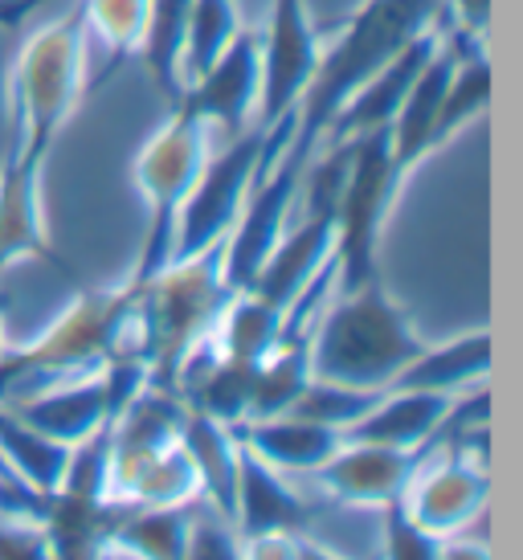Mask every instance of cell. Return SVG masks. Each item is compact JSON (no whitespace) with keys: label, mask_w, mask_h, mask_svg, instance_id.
<instances>
[{"label":"cell","mask_w":523,"mask_h":560,"mask_svg":"<svg viewBox=\"0 0 523 560\" xmlns=\"http://www.w3.org/2000/svg\"><path fill=\"white\" fill-rule=\"evenodd\" d=\"M119 348H139L136 282L82 287L46 331L0 352V405H16L58 381L103 369Z\"/></svg>","instance_id":"6da1fadb"},{"label":"cell","mask_w":523,"mask_h":560,"mask_svg":"<svg viewBox=\"0 0 523 560\" xmlns=\"http://www.w3.org/2000/svg\"><path fill=\"white\" fill-rule=\"evenodd\" d=\"M421 348L426 340L400 299H393L385 279H369L332 291L311 336V376L352 389H388Z\"/></svg>","instance_id":"7a4b0ae2"},{"label":"cell","mask_w":523,"mask_h":560,"mask_svg":"<svg viewBox=\"0 0 523 560\" xmlns=\"http://www.w3.org/2000/svg\"><path fill=\"white\" fill-rule=\"evenodd\" d=\"M221 246L176 258L148 282H136V327L152 385L176 393V376L188 352L213 336L217 319L230 303Z\"/></svg>","instance_id":"3957f363"},{"label":"cell","mask_w":523,"mask_h":560,"mask_svg":"<svg viewBox=\"0 0 523 560\" xmlns=\"http://www.w3.org/2000/svg\"><path fill=\"white\" fill-rule=\"evenodd\" d=\"M82 91H86V25L74 0L70 13L33 30L16 49L9 70V115H13L9 143L49 160L58 136L82 103Z\"/></svg>","instance_id":"277c9868"},{"label":"cell","mask_w":523,"mask_h":560,"mask_svg":"<svg viewBox=\"0 0 523 560\" xmlns=\"http://www.w3.org/2000/svg\"><path fill=\"white\" fill-rule=\"evenodd\" d=\"M344 143V180L336 192V291L381 279L385 221L409 180L393 160L388 127L364 131Z\"/></svg>","instance_id":"5b68a950"},{"label":"cell","mask_w":523,"mask_h":560,"mask_svg":"<svg viewBox=\"0 0 523 560\" xmlns=\"http://www.w3.org/2000/svg\"><path fill=\"white\" fill-rule=\"evenodd\" d=\"M209 152H213V131L188 119L185 110H168V119L155 127L152 140L139 148L131 176L148 205V225H143L139 258L127 275L131 282H148L172 262L176 221H181V209H185Z\"/></svg>","instance_id":"8992f818"},{"label":"cell","mask_w":523,"mask_h":560,"mask_svg":"<svg viewBox=\"0 0 523 560\" xmlns=\"http://www.w3.org/2000/svg\"><path fill=\"white\" fill-rule=\"evenodd\" d=\"M262 148H266V127L254 124L249 131L225 140L217 152H209L200 168L197 185L188 192L181 221H176V242H172V262L193 258L225 242L233 221L246 205L249 188L262 172Z\"/></svg>","instance_id":"52a82bcc"},{"label":"cell","mask_w":523,"mask_h":560,"mask_svg":"<svg viewBox=\"0 0 523 560\" xmlns=\"http://www.w3.org/2000/svg\"><path fill=\"white\" fill-rule=\"evenodd\" d=\"M262 103V42L258 30H242L230 46L217 54L209 70L185 82V91L172 110H185L188 119L205 124L209 131H221V140H233L258 124Z\"/></svg>","instance_id":"ba28073f"},{"label":"cell","mask_w":523,"mask_h":560,"mask_svg":"<svg viewBox=\"0 0 523 560\" xmlns=\"http://www.w3.org/2000/svg\"><path fill=\"white\" fill-rule=\"evenodd\" d=\"M262 42V103L258 124L270 127L282 115L299 110L315 70H319V33L311 25L307 0H270Z\"/></svg>","instance_id":"9c48e42d"},{"label":"cell","mask_w":523,"mask_h":560,"mask_svg":"<svg viewBox=\"0 0 523 560\" xmlns=\"http://www.w3.org/2000/svg\"><path fill=\"white\" fill-rule=\"evenodd\" d=\"M46 156L9 143L0 160V287L16 262H49L70 275V262L54 249L46 221Z\"/></svg>","instance_id":"30bf717a"},{"label":"cell","mask_w":523,"mask_h":560,"mask_svg":"<svg viewBox=\"0 0 523 560\" xmlns=\"http://www.w3.org/2000/svg\"><path fill=\"white\" fill-rule=\"evenodd\" d=\"M487 499H491V470L483 451L450 446L446 454H433L417 467L400 503L433 536H458L483 515Z\"/></svg>","instance_id":"8fae6325"},{"label":"cell","mask_w":523,"mask_h":560,"mask_svg":"<svg viewBox=\"0 0 523 560\" xmlns=\"http://www.w3.org/2000/svg\"><path fill=\"white\" fill-rule=\"evenodd\" d=\"M336 262V213L332 209H307L299 225L278 237V246L266 254L258 275L242 287L275 312H291L299 295Z\"/></svg>","instance_id":"7c38bea8"},{"label":"cell","mask_w":523,"mask_h":560,"mask_svg":"<svg viewBox=\"0 0 523 560\" xmlns=\"http://www.w3.org/2000/svg\"><path fill=\"white\" fill-rule=\"evenodd\" d=\"M430 451H397V446H372V442H348L339 446L311 479L319 482L327 499L344 508H385L388 499H400L417 467Z\"/></svg>","instance_id":"4fadbf2b"},{"label":"cell","mask_w":523,"mask_h":560,"mask_svg":"<svg viewBox=\"0 0 523 560\" xmlns=\"http://www.w3.org/2000/svg\"><path fill=\"white\" fill-rule=\"evenodd\" d=\"M315 520V508L294 491L287 475L266 467L258 454L242 446L237 454V482H233V532L237 540L249 536H303Z\"/></svg>","instance_id":"5bb4252c"},{"label":"cell","mask_w":523,"mask_h":560,"mask_svg":"<svg viewBox=\"0 0 523 560\" xmlns=\"http://www.w3.org/2000/svg\"><path fill=\"white\" fill-rule=\"evenodd\" d=\"M9 409H13L16 418L30 421L37 434L54 438L62 446H78V442H86V438H94L98 430H107L111 421H115L111 385L103 369L58 381V385L33 393V397L9 405Z\"/></svg>","instance_id":"9a60e30c"},{"label":"cell","mask_w":523,"mask_h":560,"mask_svg":"<svg viewBox=\"0 0 523 560\" xmlns=\"http://www.w3.org/2000/svg\"><path fill=\"white\" fill-rule=\"evenodd\" d=\"M442 46V25H433L430 33L414 37L409 46L400 49L397 58H388L376 74H372L360 91L344 103V110L336 115L332 131L324 136V143L352 140V136H364V131H381V127L393 124L400 98L409 94V86L417 82V74L426 70V62L433 58V49Z\"/></svg>","instance_id":"2e32d148"},{"label":"cell","mask_w":523,"mask_h":560,"mask_svg":"<svg viewBox=\"0 0 523 560\" xmlns=\"http://www.w3.org/2000/svg\"><path fill=\"white\" fill-rule=\"evenodd\" d=\"M454 405L458 397H442V393L385 389L344 438L372 442V446H397V451H430V442H438L450 425Z\"/></svg>","instance_id":"e0dca14e"},{"label":"cell","mask_w":523,"mask_h":560,"mask_svg":"<svg viewBox=\"0 0 523 560\" xmlns=\"http://www.w3.org/2000/svg\"><path fill=\"white\" fill-rule=\"evenodd\" d=\"M495 364V336L487 327L462 331L446 343H426L388 389L442 393V397H470L487 385Z\"/></svg>","instance_id":"ac0fdd59"},{"label":"cell","mask_w":523,"mask_h":560,"mask_svg":"<svg viewBox=\"0 0 523 560\" xmlns=\"http://www.w3.org/2000/svg\"><path fill=\"white\" fill-rule=\"evenodd\" d=\"M237 442L282 475H315L344 446V434L319 421L294 418V413H275V418L242 421Z\"/></svg>","instance_id":"d6986e66"},{"label":"cell","mask_w":523,"mask_h":560,"mask_svg":"<svg viewBox=\"0 0 523 560\" xmlns=\"http://www.w3.org/2000/svg\"><path fill=\"white\" fill-rule=\"evenodd\" d=\"M181 451L197 470L200 503H209L233 528V482H237V454H242L237 430L188 409L185 425H181Z\"/></svg>","instance_id":"ffe728a7"},{"label":"cell","mask_w":523,"mask_h":560,"mask_svg":"<svg viewBox=\"0 0 523 560\" xmlns=\"http://www.w3.org/2000/svg\"><path fill=\"white\" fill-rule=\"evenodd\" d=\"M197 503L139 508V503L124 499V512H119L115 532H111V552H124L131 560H185Z\"/></svg>","instance_id":"44dd1931"},{"label":"cell","mask_w":523,"mask_h":560,"mask_svg":"<svg viewBox=\"0 0 523 560\" xmlns=\"http://www.w3.org/2000/svg\"><path fill=\"white\" fill-rule=\"evenodd\" d=\"M66 458H70V446L37 434L30 421L16 418L9 405H0V467H4V475L25 482L30 491L49 495L62 482Z\"/></svg>","instance_id":"7402d4cb"},{"label":"cell","mask_w":523,"mask_h":560,"mask_svg":"<svg viewBox=\"0 0 523 560\" xmlns=\"http://www.w3.org/2000/svg\"><path fill=\"white\" fill-rule=\"evenodd\" d=\"M188 9H193V0H148V25H143L139 62H143L155 94L164 98L168 110L176 107V98L185 91V82H181V49H185Z\"/></svg>","instance_id":"603a6c76"},{"label":"cell","mask_w":523,"mask_h":560,"mask_svg":"<svg viewBox=\"0 0 523 560\" xmlns=\"http://www.w3.org/2000/svg\"><path fill=\"white\" fill-rule=\"evenodd\" d=\"M491 94H495V70H491V58H487V46L462 49L446 91H442V103H438L433 152H442L462 127L475 124L478 115L491 107Z\"/></svg>","instance_id":"cb8c5ba5"},{"label":"cell","mask_w":523,"mask_h":560,"mask_svg":"<svg viewBox=\"0 0 523 560\" xmlns=\"http://www.w3.org/2000/svg\"><path fill=\"white\" fill-rule=\"evenodd\" d=\"M246 30L242 0H193L188 9L185 49H181V82H193L217 62V54Z\"/></svg>","instance_id":"d4e9b609"},{"label":"cell","mask_w":523,"mask_h":560,"mask_svg":"<svg viewBox=\"0 0 523 560\" xmlns=\"http://www.w3.org/2000/svg\"><path fill=\"white\" fill-rule=\"evenodd\" d=\"M82 25L107 49V74L119 70L127 58H139L143 25H148V0H78Z\"/></svg>","instance_id":"484cf974"},{"label":"cell","mask_w":523,"mask_h":560,"mask_svg":"<svg viewBox=\"0 0 523 560\" xmlns=\"http://www.w3.org/2000/svg\"><path fill=\"white\" fill-rule=\"evenodd\" d=\"M385 389H352V385H336V381H319V376H311L307 389L294 397V405L287 413L294 418H307V421H319V425H332L339 434H348L356 421L369 413L376 397Z\"/></svg>","instance_id":"4316f807"},{"label":"cell","mask_w":523,"mask_h":560,"mask_svg":"<svg viewBox=\"0 0 523 560\" xmlns=\"http://www.w3.org/2000/svg\"><path fill=\"white\" fill-rule=\"evenodd\" d=\"M442 536H433L405 512L400 499H388L381 508V552L376 560H438Z\"/></svg>","instance_id":"83f0119b"},{"label":"cell","mask_w":523,"mask_h":560,"mask_svg":"<svg viewBox=\"0 0 523 560\" xmlns=\"http://www.w3.org/2000/svg\"><path fill=\"white\" fill-rule=\"evenodd\" d=\"M185 560H242V540H237V532H233L213 508L200 512V503H197Z\"/></svg>","instance_id":"f1b7e54d"},{"label":"cell","mask_w":523,"mask_h":560,"mask_svg":"<svg viewBox=\"0 0 523 560\" xmlns=\"http://www.w3.org/2000/svg\"><path fill=\"white\" fill-rule=\"evenodd\" d=\"M0 560H49L42 532L30 528V524L0 520Z\"/></svg>","instance_id":"f546056e"},{"label":"cell","mask_w":523,"mask_h":560,"mask_svg":"<svg viewBox=\"0 0 523 560\" xmlns=\"http://www.w3.org/2000/svg\"><path fill=\"white\" fill-rule=\"evenodd\" d=\"M491 4L495 0H442V9H450V30L470 37V42H483L487 37V25H491Z\"/></svg>","instance_id":"4dcf8cb0"},{"label":"cell","mask_w":523,"mask_h":560,"mask_svg":"<svg viewBox=\"0 0 523 560\" xmlns=\"http://www.w3.org/2000/svg\"><path fill=\"white\" fill-rule=\"evenodd\" d=\"M242 560H294V536H249L242 540Z\"/></svg>","instance_id":"1f68e13d"},{"label":"cell","mask_w":523,"mask_h":560,"mask_svg":"<svg viewBox=\"0 0 523 560\" xmlns=\"http://www.w3.org/2000/svg\"><path fill=\"white\" fill-rule=\"evenodd\" d=\"M438 560H491V548L470 536H442V557Z\"/></svg>","instance_id":"d6a6232c"},{"label":"cell","mask_w":523,"mask_h":560,"mask_svg":"<svg viewBox=\"0 0 523 560\" xmlns=\"http://www.w3.org/2000/svg\"><path fill=\"white\" fill-rule=\"evenodd\" d=\"M54 0H0V25L4 30H16L21 21H30L33 13H42Z\"/></svg>","instance_id":"836d02e7"},{"label":"cell","mask_w":523,"mask_h":560,"mask_svg":"<svg viewBox=\"0 0 523 560\" xmlns=\"http://www.w3.org/2000/svg\"><path fill=\"white\" fill-rule=\"evenodd\" d=\"M294 560H348V557H339V552H332L327 545L311 540L307 532H303V536H294ZM369 560H376V557H369Z\"/></svg>","instance_id":"e575fe53"},{"label":"cell","mask_w":523,"mask_h":560,"mask_svg":"<svg viewBox=\"0 0 523 560\" xmlns=\"http://www.w3.org/2000/svg\"><path fill=\"white\" fill-rule=\"evenodd\" d=\"M9 348V340H4V295H0V352Z\"/></svg>","instance_id":"d590c367"}]
</instances>
